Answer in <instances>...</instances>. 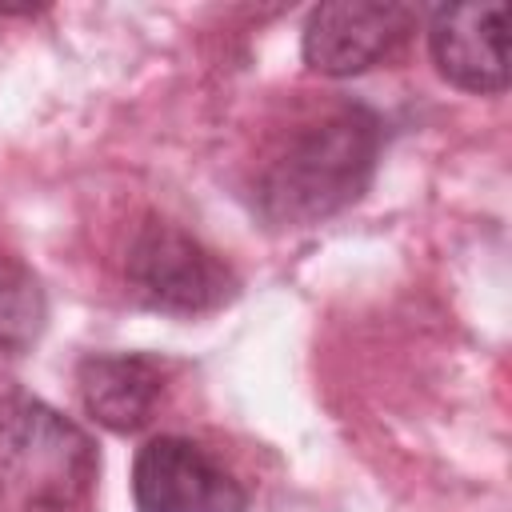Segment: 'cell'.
Listing matches in <instances>:
<instances>
[{
  "label": "cell",
  "instance_id": "cell-2",
  "mask_svg": "<svg viewBox=\"0 0 512 512\" xmlns=\"http://www.w3.org/2000/svg\"><path fill=\"white\" fill-rule=\"evenodd\" d=\"M96 440L36 396L0 400V512H92Z\"/></svg>",
  "mask_w": 512,
  "mask_h": 512
},
{
  "label": "cell",
  "instance_id": "cell-7",
  "mask_svg": "<svg viewBox=\"0 0 512 512\" xmlns=\"http://www.w3.org/2000/svg\"><path fill=\"white\" fill-rule=\"evenodd\" d=\"M76 388L96 424L128 436L156 416L168 388V368L148 352H92L76 364Z\"/></svg>",
  "mask_w": 512,
  "mask_h": 512
},
{
  "label": "cell",
  "instance_id": "cell-1",
  "mask_svg": "<svg viewBox=\"0 0 512 512\" xmlns=\"http://www.w3.org/2000/svg\"><path fill=\"white\" fill-rule=\"evenodd\" d=\"M380 144V120L364 104H340L300 124L256 172V216L272 228L324 224L368 192Z\"/></svg>",
  "mask_w": 512,
  "mask_h": 512
},
{
  "label": "cell",
  "instance_id": "cell-4",
  "mask_svg": "<svg viewBox=\"0 0 512 512\" xmlns=\"http://www.w3.org/2000/svg\"><path fill=\"white\" fill-rule=\"evenodd\" d=\"M244 480L192 436H152L132 460L136 512H248Z\"/></svg>",
  "mask_w": 512,
  "mask_h": 512
},
{
  "label": "cell",
  "instance_id": "cell-3",
  "mask_svg": "<svg viewBox=\"0 0 512 512\" xmlns=\"http://www.w3.org/2000/svg\"><path fill=\"white\" fill-rule=\"evenodd\" d=\"M124 280L140 304L172 316H204L224 308L240 280L232 264L168 220H148L124 252Z\"/></svg>",
  "mask_w": 512,
  "mask_h": 512
},
{
  "label": "cell",
  "instance_id": "cell-5",
  "mask_svg": "<svg viewBox=\"0 0 512 512\" xmlns=\"http://www.w3.org/2000/svg\"><path fill=\"white\" fill-rule=\"evenodd\" d=\"M416 12L396 0H332L312 8L304 24V64L320 76H356L388 60L408 32Z\"/></svg>",
  "mask_w": 512,
  "mask_h": 512
},
{
  "label": "cell",
  "instance_id": "cell-8",
  "mask_svg": "<svg viewBox=\"0 0 512 512\" xmlns=\"http://www.w3.org/2000/svg\"><path fill=\"white\" fill-rule=\"evenodd\" d=\"M44 320H48V296L40 288V276L20 260L0 256V400H8L4 388L12 384V372L32 352V344L40 340Z\"/></svg>",
  "mask_w": 512,
  "mask_h": 512
},
{
  "label": "cell",
  "instance_id": "cell-6",
  "mask_svg": "<svg viewBox=\"0 0 512 512\" xmlns=\"http://www.w3.org/2000/svg\"><path fill=\"white\" fill-rule=\"evenodd\" d=\"M428 48L440 76L464 92H504L508 84V32L504 4H444L428 20Z\"/></svg>",
  "mask_w": 512,
  "mask_h": 512
}]
</instances>
